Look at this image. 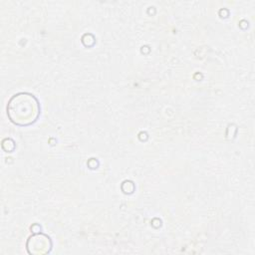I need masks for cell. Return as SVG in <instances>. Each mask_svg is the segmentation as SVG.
<instances>
[{"label": "cell", "instance_id": "7a4b0ae2", "mask_svg": "<svg viewBox=\"0 0 255 255\" xmlns=\"http://www.w3.org/2000/svg\"><path fill=\"white\" fill-rule=\"evenodd\" d=\"M52 248V242L49 236L43 233L35 234L29 237L27 241V250L29 254H46Z\"/></svg>", "mask_w": 255, "mask_h": 255}, {"label": "cell", "instance_id": "6da1fadb", "mask_svg": "<svg viewBox=\"0 0 255 255\" xmlns=\"http://www.w3.org/2000/svg\"><path fill=\"white\" fill-rule=\"evenodd\" d=\"M38 99L30 93L13 95L7 104V116L16 126L28 127L34 124L40 116Z\"/></svg>", "mask_w": 255, "mask_h": 255}]
</instances>
